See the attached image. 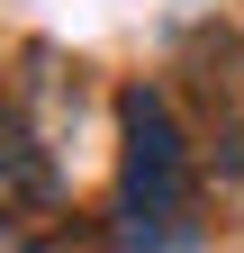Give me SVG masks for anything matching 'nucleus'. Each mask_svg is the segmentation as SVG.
Segmentation results:
<instances>
[{"label":"nucleus","mask_w":244,"mask_h":253,"mask_svg":"<svg viewBox=\"0 0 244 253\" xmlns=\"http://www.w3.org/2000/svg\"><path fill=\"white\" fill-rule=\"evenodd\" d=\"M118 217L127 244H190L199 235V145L172 90L127 82L118 90Z\"/></svg>","instance_id":"f257e3e1"},{"label":"nucleus","mask_w":244,"mask_h":253,"mask_svg":"<svg viewBox=\"0 0 244 253\" xmlns=\"http://www.w3.org/2000/svg\"><path fill=\"white\" fill-rule=\"evenodd\" d=\"M181 118H190L199 163L226 190H244V37L235 27H190L181 37Z\"/></svg>","instance_id":"f03ea898"},{"label":"nucleus","mask_w":244,"mask_h":253,"mask_svg":"<svg viewBox=\"0 0 244 253\" xmlns=\"http://www.w3.org/2000/svg\"><path fill=\"white\" fill-rule=\"evenodd\" d=\"M54 208H64V163H54L45 126L0 100V235H27Z\"/></svg>","instance_id":"7ed1b4c3"}]
</instances>
